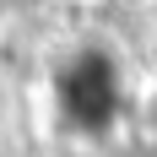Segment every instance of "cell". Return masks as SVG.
<instances>
[{
    "label": "cell",
    "instance_id": "6da1fadb",
    "mask_svg": "<svg viewBox=\"0 0 157 157\" xmlns=\"http://www.w3.org/2000/svg\"><path fill=\"white\" fill-rule=\"evenodd\" d=\"M130 6H157V0H130Z\"/></svg>",
    "mask_w": 157,
    "mask_h": 157
}]
</instances>
